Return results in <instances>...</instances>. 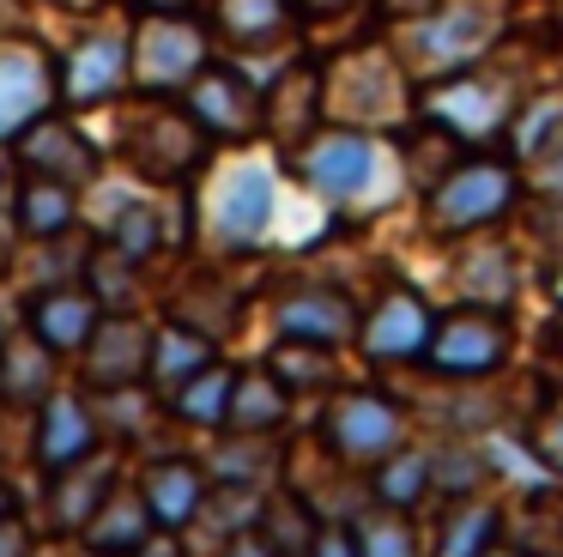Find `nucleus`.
<instances>
[{
	"label": "nucleus",
	"instance_id": "nucleus-29",
	"mask_svg": "<svg viewBox=\"0 0 563 557\" xmlns=\"http://www.w3.org/2000/svg\"><path fill=\"white\" fill-rule=\"evenodd\" d=\"M333 346H309V339H285L279 351H273L267 370L279 375L285 387H333Z\"/></svg>",
	"mask_w": 563,
	"mask_h": 557
},
{
	"label": "nucleus",
	"instance_id": "nucleus-16",
	"mask_svg": "<svg viewBox=\"0 0 563 557\" xmlns=\"http://www.w3.org/2000/svg\"><path fill=\"white\" fill-rule=\"evenodd\" d=\"M37 424H43V430H37V460L49 472L79 467V460L98 448V424H91V412H86V400H79V394H49Z\"/></svg>",
	"mask_w": 563,
	"mask_h": 557
},
{
	"label": "nucleus",
	"instance_id": "nucleus-9",
	"mask_svg": "<svg viewBox=\"0 0 563 557\" xmlns=\"http://www.w3.org/2000/svg\"><path fill=\"white\" fill-rule=\"evenodd\" d=\"M430 327H437L430 303L418 297V291L394 285V291H382V303L357 321V346L376 363H418L430 346Z\"/></svg>",
	"mask_w": 563,
	"mask_h": 557
},
{
	"label": "nucleus",
	"instance_id": "nucleus-36",
	"mask_svg": "<svg viewBox=\"0 0 563 557\" xmlns=\"http://www.w3.org/2000/svg\"><path fill=\"white\" fill-rule=\"evenodd\" d=\"M0 515H13V491L7 484H0Z\"/></svg>",
	"mask_w": 563,
	"mask_h": 557
},
{
	"label": "nucleus",
	"instance_id": "nucleus-39",
	"mask_svg": "<svg viewBox=\"0 0 563 557\" xmlns=\"http://www.w3.org/2000/svg\"><path fill=\"white\" fill-rule=\"evenodd\" d=\"M31 557H37V551H31Z\"/></svg>",
	"mask_w": 563,
	"mask_h": 557
},
{
	"label": "nucleus",
	"instance_id": "nucleus-3",
	"mask_svg": "<svg viewBox=\"0 0 563 557\" xmlns=\"http://www.w3.org/2000/svg\"><path fill=\"white\" fill-rule=\"evenodd\" d=\"M490 36H497V7L490 0H437V7H424L412 19L406 61L424 79H454V73H466L485 55Z\"/></svg>",
	"mask_w": 563,
	"mask_h": 557
},
{
	"label": "nucleus",
	"instance_id": "nucleus-11",
	"mask_svg": "<svg viewBox=\"0 0 563 557\" xmlns=\"http://www.w3.org/2000/svg\"><path fill=\"white\" fill-rule=\"evenodd\" d=\"M13 145H19V164H25L31 176L67 182V188H79V182L98 176V145H91L74 121H62V116H37Z\"/></svg>",
	"mask_w": 563,
	"mask_h": 557
},
{
	"label": "nucleus",
	"instance_id": "nucleus-30",
	"mask_svg": "<svg viewBox=\"0 0 563 557\" xmlns=\"http://www.w3.org/2000/svg\"><path fill=\"white\" fill-rule=\"evenodd\" d=\"M55 484H62V503H55V515H62L67 527H86V521L98 515V503L115 491V484H110V467H103V472H98V467H91V472H74V479H55Z\"/></svg>",
	"mask_w": 563,
	"mask_h": 557
},
{
	"label": "nucleus",
	"instance_id": "nucleus-34",
	"mask_svg": "<svg viewBox=\"0 0 563 557\" xmlns=\"http://www.w3.org/2000/svg\"><path fill=\"white\" fill-rule=\"evenodd\" d=\"M231 557H273V545L261 539V533H236V539H231Z\"/></svg>",
	"mask_w": 563,
	"mask_h": 557
},
{
	"label": "nucleus",
	"instance_id": "nucleus-12",
	"mask_svg": "<svg viewBox=\"0 0 563 557\" xmlns=\"http://www.w3.org/2000/svg\"><path fill=\"white\" fill-rule=\"evenodd\" d=\"M273 321H279V339H309V346H345L357 334L352 297L333 285H291L273 303Z\"/></svg>",
	"mask_w": 563,
	"mask_h": 557
},
{
	"label": "nucleus",
	"instance_id": "nucleus-24",
	"mask_svg": "<svg viewBox=\"0 0 563 557\" xmlns=\"http://www.w3.org/2000/svg\"><path fill=\"white\" fill-rule=\"evenodd\" d=\"M352 539H357V557H418V527L394 503L364 509L352 521Z\"/></svg>",
	"mask_w": 563,
	"mask_h": 557
},
{
	"label": "nucleus",
	"instance_id": "nucleus-21",
	"mask_svg": "<svg viewBox=\"0 0 563 557\" xmlns=\"http://www.w3.org/2000/svg\"><path fill=\"white\" fill-rule=\"evenodd\" d=\"M212 363V346L195 334V327H158L152 334V363H146V382H158V387H183L195 370H207Z\"/></svg>",
	"mask_w": 563,
	"mask_h": 557
},
{
	"label": "nucleus",
	"instance_id": "nucleus-33",
	"mask_svg": "<svg viewBox=\"0 0 563 557\" xmlns=\"http://www.w3.org/2000/svg\"><path fill=\"white\" fill-rule=\"evenodd\" d=\"M0 557H31V533L13 515H0Z\"/></svg>",
	"mask_w": 563,
	"mask_h": 557
},
{
	"label": "nucleus",
	"instance_id": "nucleus-38",
	"mask_svg": "<svg viewBox=\"0 0 563 557\" xmlns=\"http://www.w3.org/2000/svg\"><path fill=\"white\" fill-rule=\"evenodd\" d=\"M551 557H563V551H551Z\"/></svg>",
	"mask_w": 563,
	"mask_h": 557
},
{
	"label": "nucleus",
	"instance_id": "nucleus-14",
	"mask_svg": "<svg viewBox=\"0 0 563 557\" xmlns=\"http://www.w3.org/2000/svg\"><path fill=\"white\" fill-rule=\"evenodd\" d=\"M86 358L98 387H134L146 382V363H152V327L128 321V315H103L98 334L86 339Z\"/></svg>",
	"mask_w": 563,
	"mask_h": 557
},
{
	"label": "nucleus",
	"instance_id": "nucleus-32",
	"mask_svg": "<svg viewBox=\"0 0 563 557\" xmlns=\"http://www.w3.org/2000/svg\"><path fill=\"white\" fill-rule=\"evenodd\" d=\"M303 557H357L352 527H333V521H321V533L309 539V551H303Z\"/></svg>",
	"mask_w": 563,
	"mask_h": 557
},
{
	"label": "nucleus",
	"instance_id": "nucleus-22",
	"mask_svg": "<svg viewBox=\"0 0 563 557\" xmlns=\"http://www.w3.org/2000/svg\"><path fill=\"white\" fill-rule=\"evenodd\" d=\"M497 521L503 515L490 503H478V496H473V503H454L430 557H490V551H497V533H503Z\"/></svg>",
	"mask_w": 563,
	"mask_h": 557
},
{
	"label": "nucleus",
	"instance_id": "nucleus-31",
	"mask_svg": "<svg viewBox=\"0 0 563 557\" xmlns=\"http://www.w3.org/2000/svg\"><path fill=\"white\" fill-rule=\"evenodd\" d=\"M527 443H533V455H539V460H545V472H563V394L533 418Z\"/></svg>",
	"mask_w": 563,
	"mask_h": 557
},
{
	"label": "nucleus",
	"instance_id": "nucleus-5",
	"mask_svg": "<svg viewBox=\"0 0 563 557\" xmlns=\"http://www.w3.org/2000/svg\"><path fill=\"white\" fill-rule=\"evenodd\" d=\"M207 61H212L207 31H200L188 12H152V19H140V31L128 36V73H134L152 97L183 91Z\"/></svg>",
	"mask_w": 563,
	"mask_h": 557
},
{
	"label": "nucleus",
	"instance_id": "nucleus-27",
	"mask_svg": "<svg viewBox=\"0 0 563 557\" xmlns=\"http://www.w3.org/2000/svg\"><path fill=\"white\" fill-rule=\"evenodd\" d=\"M437 484V472H430V455H418V448H394L388 460H376V503H394V509H412L418 496Z\"/></svg>",
	"mask_w": 563,
	"mask_h": 557
},
{
	"label": "nucleus",
	"instance_id": "nucleus-28",
	"mask_svg": "<svg viewBox=\"0 0 563 557\" xmlns=\"http://www.w3.org/2000/svg\"><path fill=\"white\" fill-rule=\"evenodd\" d=\"M19 194H25V200H19V218H25V230H31V237H62V230L79 218V206H74V188H67V182L31 176Z\"/></svg>",
	"mask_w": 563,
	"mask_h": 557
},
{
	"label": "nucleus",
	"instance_id": "nucleus-20",
	"mask_svg": "<svg viewBox=\"0 0 563 557\" xmlns=\"http://www.w3.org/2000/svg\"><path fill=\"white\" fill-rule=\"evenodd\" d=\"M261 539L273 545V557H303L309 551V539L321 533V515L303 503L297 491H273L267 496V509H261Z\"/></svg>",
	"mask_w": 563,
	"mask_h": 557
},
{
	"label": "nucleus",
	"instance_id": "nucleus-15",
	"mask_svg": "<svg viewBox=\"0 0 563 557\" xmlns=\"http://www.w3.org/2000/svg\"><path fill=\"white\" fill-rule=\"evenodd\" d=\"M98 334V291H43L37 303H31V339H37L43 351H86V339Z\"/></svg>",
	"mask_w": 563,
	"mask_h": 557
},
{
	"label": "nucleus",
	"instance_id": "nucleus-17",
	"mask_svg": "<svg viewBox=\"0 0 563 557\" xmlns=\"http://www.w3.org/2000/svg\"><path fill=\"white\" fill-rule=\"evenodd\" d=\"M140 496H146L152 521H158L164 533H183L188 521L200 515V503H207V472L188 467V460H158V467H146V479H140Z\"/></svg>",
	"mask_w": 563,
	"mask_h": 557
},
{
	"label": "nucleus",
	"instance_id": "nucleus-23",
	"mask_svg": "<svg viewBox=\"0 0 563 557\" xmlns=\"http://www.w3.org/2000/svg\"><path fill=\"white\" fill-rule=\"evenodd\" d=\"M103 237H110L115 254L146 261V254L158 249V206H152L146 194H115V206L103 212Z\"/></svg>",
	"mask_w": 563,
	"mask_h": 557
},
{
	"label": "nucleus",
	"instance_id": "nucleus-6",
	"mask_svg": "<svg viewBox=\"0 0 563 557\" xmlns=\"http://www.w3.org/2000/svg\"><path fill=\"white\" fill-rule=\"evenodd\" d=\"M509 346H515L509 315H503L497 303H466V309L437 315L424 363L442 375H497L503 363H509Z\"/></svg>",
	"mask_w": 563,
	"mask_h": 557
},
{
	"label": "nucleus",
	"instance_id": "nucleus-13",
	"mask_svg": "<svg viewBox=\"0 0 563 557\" xmlns=\"http://www.w3.org/2000/svg\"><path fill=\"white\" fill-rule=\"evenodd\" d=\"M128 79H134V73H128V36H110V31L86 36V43H79L74 55L62 61V97H67L74 109L115 97Z\"/></svg>",
	"mask_w": 563,
	"mask_h": 557
},
{
	"label": "nucleus",
	"instance_id": "nucleus-18",
	"mask_svg": "<svg viewBox=\"0 0 563 557\" xmlns=\"http://www.w3.org/2000/svg\"><path fill=\"white\" fill-rule=\"evenodd\" d=\"M86 539L98 545L103 557H134L140 545L152 539V509L140 491H110L98 503V515L86 521Z\"/></svg>",
	"mask_w": 563,
	"mask_h": 557
},
{
	"label": "nucleus",
	"instance_id": "nucleus-19",
	"mask_svg": "<svg viewBox=\"0 0 563 557\" xmlns=\"http://www.w3.org/2000/svg\"><path fill=\"white\" fill-rule=\"evenodd\" d=\"M285 418V382L279 375H236L231 387V412H224V430L236 436H267Z\"/></svg>",
	"mask_w": 563,
	"mask_h": 557
},
{
	"label": "nucleus",
	"instance_id": "nucleus-8",
	"mask_svg": "<svg viewBox=\"0 0 563 557\" xmlns=\"http://www.w3.org/2000/svg\"><path fill=\"white\" fill-rule=\"evenodd\" d=\"M328 443L345 460H388L394 448H406V412L388 394H369V387H340L328 406Z\"/></svg>",
	"mask_w": 563,
	"mask_h": 557
},
{
	"label": "nucleus",
	"instance_id": "nucleus-26",
	"mask_svg": "<svg viewBox=\"0 0 563 557\" xmlns=\"http://www.w3.org/2000/svg\"><path fill=\"white\" fill-rule=\"evenodd\" d=\"M291 24V0H219V31L243 48H261Z\"/></svg>",
	"mask_w": 563,
	"mask_h": 557
},
{
	"label": "nucleus",
	"instance_id": "nucleus-35",
	"mask_svg": "<svg viewBox=\"0 0 563 557\" xmlns=\"http://www.w3.org/2000/svg\"><path fill=\"white\" fill-rule=\"evenodd\" d=\"M146 7H152V12H188L195 0H146Z\"/></svg>",
	"mask_w": 563,
	"mask_h": 557
},
{
	"label": "nucleus",
	"instance_id": "nucleus-1",
	"mask_svg": "<svg viewBox=\"0 0 563 557\" xmlns=\"http://www.w3.org/2000/svg\"><path fill=\"white\" fill-rule=\"evenodd\" d=\"M521 194V170L515 157L497 152H466L437 188H424V225L437 237H473V230L497 225Z\"/></svg>",
	"mask_w": 563,
	"mask_h": 557
},
{
	"label": "nucleus",
	"instance_id": "nucleus-10",
	"mask_svg": "<svg viewBox=\"0 0 563 557\" xmlns=\"http://www.w3.org/2000/svg\"><path fill=\"white\" fill-rule=\"evenodd\" d=\"M55 109V67L43 48L7 43L0 48V140H19L37 116Z\"/></svg>",
	"mask_w": 563,
	"mask_h": 557
},
{
	"label": "nucleus",
	"instance_id": "nucleus-2",
	"mask_svg": "<svg viewBox=\"0 0 563 557\" xmlns=\"http://www.w3.org/2000/svg\"><path fill=\"white\" fill-rule=\"evenodd\" d=\"M200 218H207V237L219 249H231V254L261 249L273 218H279V176H273V164L267 157H231L212 176Z\"/></svg>",
	"mask_w": 563,
	"mask_h": 557
},
{
	"label": "nucleus",
	"instance_id": "nucleus-4",
	"mask_svg": "<svg viewBox=\"0 0 563 557\" xmlns=\"http://www.w3.org/2000/svg\"><path fill=\"white\" fill-rule=\"evenodd\" d=\"M297 176L309 182V194H321L328 206H357L369 200L382 176H388V157L369 133L357 128H328V133H309L303 152H297Z\"/></svg>",
	"mask_w": 563,
	"mask_h": 557
},
{
	"label": "nucleus",
	"instance_id": "nucleus-25",
	"mask_svg": "<svg viewBox=\"0 0 563 557\" xmlns=\"http://www.w3.org/2000/svg\"><path fill=\"white\" fill-rule=\"evenodd\" d=\"M231 387H236V375L224 370V363H207V370H195L183 387H176V412H183L188 424H200V430H224Z\"/></svg>",
	"mask_w": 563,
	"mask_h": 557
},
{
	"label": "nucleus",
	"instance_id": "nucleus-7",
	"mask_svg": "<svg viewBox=\"0 0 563 557\" xmlns=\"http://www.w3.org/2000/svg\"><path fill=\"white\" fill-rule=\"evenodd\" d=\"M183 109L200 121L207 140H231V145L255 140V133L267 128V103H261V91L236 67H219V61H207V67L183 85Z\"/></svg>",
	"mask_w": 563,
	"mask_h": 557
},
{
	"label": "nucleus",
	"instance_id": "nucleus-37",
	"mask_svg": "<svg viewBox=\"0 0 563 557\" xmlns=\"http://www.w3.org/2000/svg\"><path fill=\"white\" fill-rule=\"evenodd\" d=\"M551 291H558V309H563V266H558V285H551Z\"/></svg>",
	"mask_w": 563,
	"mask_h": 557
}]
</instances>
